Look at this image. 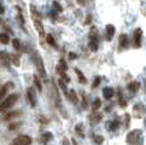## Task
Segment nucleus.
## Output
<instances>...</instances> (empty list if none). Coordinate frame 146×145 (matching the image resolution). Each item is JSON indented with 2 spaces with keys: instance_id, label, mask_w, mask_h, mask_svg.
<instances>
[{
  "instance_id": "47",
  "label": "nucleus",
  "mask_w": 146,
  "mask_h": 145,
  "mask_svg": "<svg viewBox=\"0 0 146 145\" xmlns=\"http://www.w3.org/2000/svg\"><path fill=\"white\" fill-rule=\"evenodd\" d=\"M12 145H13V144H12Z\"/></svg>"
},
{
  "instance_id": "4",
  "label": "nucleus",
  "mask_w": 146,
  "mask_h": 145,
  "mask_svg": "<svg viewBox=\"0 0 146 145\" xmlns=\"http://www.w3.org/2000/svg\"><path fill=\"white\" fill-rule=\"evenodd\" d=\"M142 138V131L141 130H132L131 132L127 134V138H126V141L128 145H137L140 143Z\"/></svg>"
},
{
  "instance_id": "19",
  "label": "nucleus",
  "mask_w": 146,
  "mask_h": 145,
  "mask_svg": "<svg viewBox=\"0 0 146 145\" xmlns=\"http://www.w3.org/2000/svg\"><path fill=\"white\" fill-rule=\"evenodd\" d=\"M140 87H141V85H140V82H137V81L131 82V84L127 85V89H128V91H131V92H136V91H139Z\"/></svg>"
},
{
  "instance_id": "45",
  "label": "nucleus",
  "mask_w": 146,
  "mask_h": 145,
  "mask_svg": "<svg viewBox=\"0 0 146 145\" xmlns=\"http://www.w3.org/2000/svg\"><path fill=\"white\" fill-rule=\"evenodd\" d=\"M145 127H146V118H145Z\"/></svg>"
},
{
  "instance_id": "21",
  "label": "nucleus",
  "mask_w": 146,
  "mask_h": 145,
  "mask_svg": "<svg viewBox=\"0 0 146 145\" xmlns=\"http://www.w3.org/2000/svg\"><path fill=\"white\" fill-rule=\"evenodd\" d=\"M74 72H76V74H77V76H78V81H80L81 84H83V85H85L86 82H87V80H86L85 74L82 73V71H81V69H78V68H74Z\"/></svg>"
},
{
  "instance_id": "3",
  "label": "nucleus",
  "mask_w": 146,
  "mask_h": 145,
  "mask_svg": "<svg viewBox=\"0 0 146 145\" xmlns=\"http://www.w3.org/2000/svg\"><path fill=\"white\" fill-rule=\"evenodd\" d=\"M88 48L92 51H96L99 48V33L95 27L91 28L90 33H88Z\"/></svg>"
},
{
  "instance_id": "8",
  "label": "nucleus",
  "mask_w": 146,
  "mask_h": 145,
  "mask_svg": "<svg viewBox=\"0 0 146 145\" xmlns=\"http://www.w3.org/2000/svg\"><path fill=\"white\" fill-rule=\"evenodd\" d=\"M32 143V139L28 135H19L14 139L13 141V145H31Z\"/></svg>"
},
{
  "instance_id": "37",
  "label": "nucleus",
  "mask_w": 146,
  "mask_h": 145,
  "mask_svg": "<svg viewBox=\"0 0 146 145\" xmlns=\"http://www.w3.org/2000/svg\"><path fill=\"white\" fill-rule=\"evenodd\" d=\"M100 81H101L100 77H96L95 81H94V84H92V87H94V89H95V87H98L99 85H100Z\"/></svg>"
},
{
  "instance_id": "6",
  "label": "nucleus",
  "mask_w": 146,
  "mask_h": 145,
  "mask_svg": "<svg viewBox=\"0 0 146 145\" xmlns=\"http://www.w3.org/2000/svg\"><path fill=\"white\" fill-rule=\"evenodd\" d=\"M33 62H35V67L37 68L38 76H40L41 78H46V71H45V67H44V62L38 53L33 54Z\"/></svg>"
},
{
  "instance_id": "41",
  "label": "nucleus",
  "mask_w": 146,
  "mask_h": 145,
  "mask_svg": "<svg viewBox=\"0 0 146 145\" xmlns=\"http://www.w3.org/2000/svg\"><path fill=\"white\" fill-rule=\"evenodd\" d=\"M76 58H77V55L74 53H69V59H76Z\"/></svg>"
},
{
  "instance_id": "26",
  "label": "nucleus",
  "mask_w": 146,
  "mask_h": 145,
  "mask_svg": "<svg viewBox=\"0 0 146 145\" xmlns=\"http://www.w3.org/2000/svg\"><path fill=\"white\" fill-rule=\"evenodd\" d=\"M46 43H48L49 45H51L53 48H56V43H55V40H54V37L51 35H46Z\"/></svg>"
},
{
  "instance_id": "39",
  "label": "nucleus",
  "mask_w": 146,
  "mask_h": 145,
  "mask_svg": "<svg viewBox=\"0 0 146 145\" xmlns=\"http://www.w3.org/2000/svg\"><path fill=\"white\" fill-rule=\"evenodd\" d=\"M77 1L80 3L81 5H85V7H86V5L88 4V1H92V0H77Z\"/></svg>"
},
{
  "instance_id": "34",
  "label": "nucleus",
  "mask_w": 146,
  "mask_h": 145,
  "mask_svg": "<svg viewBox=\"0 0 146 145\" xmlns=\"http://www.w3.org/2000/svg\"><path fill=\"white\" fill-rule=\"evenodd\" d=\"M119 105H121L122 108H124V107L127 105L126 100L123 99V95H122V91H119Z\"/></svg>"
},
{
  "instance_id": "24",
  "label": "nucleus",
  "mask_w": 146,
  "mask_h": 145,
  "mask_svg": "<svg viewBox=\"0 0 146 145\" xmlns=\"http://www.w3.org/2000/svg\"><path fill=\"white\" fill-rule=\"evenodd\" d=\"M33 84H35L36 89L38 90V91H42V85H41V81H40V76H35L33 77Z\"/></svg>"
},
{
  "instance_id": "22",
  "label": "nucleus",
  "mask_w": 146,
  "mask_h": 145,
  "mask_svg": "<svg viewBox=\"0 0 146 145\" xmlns=\"http://www.w3.org/2000/svg\"><path fill=\"white\" fill-rule=\"evenodd\" d=\"M12 86H13L12 82H8V84H5V85H4V87H3V89H0V99H3V98L5 96L7 91H8L9 89H12Z\"/></svg>"
},
{
  "instance_id": "18",
  "label": "nucleus",
  "mask_w": 146,
  "mask_h": 145,
  "mask_svg": "<svg viewBox=\"0 0 146 145\" xmlns=\"http://www.w3.org/2000/svg\"><path fill=\"white\" fill-rule=\"evenodd\" d=\"M113 95H114V90L111 89V87H104V90H103V96L105 98L106 100L111 99V98H113Z\"/></svg>"
},
{
  "instance_id": "31",
  "label": "nucleus",
  "mask_w": 146,
  "mask_h": 145,
  "mask_svg": "<svg viewBox=\"0 0 146 145\" xmlns=\"http://www.w3.org/2000/svg\"><path fill=\"white\" fill-rule=\"evenodd\" d=\"M94 141H95V144L100 145V144H103L104 138H103V136H101V135H95V136H94Z\"/></svg>"
},
{
  "instance_id": "12",
  "label": "nucleus",
  "mask_w": 146,
  "mask_h": 145,
  "mask_svg": "<svg viewBox=\"0 0 146 145\" xmlns=\"http://www.w3.org/2000/svg\"><path fill=\"white\" fill-rule=\"evenodd\" d=\"M141 36H142V30L141 28H136L133 32V39H135V48L139 49L141 48Z\"/></svg>"
},
{
  "instance_id": "16",
  "label": "nucleus",
  "mask_w": 146,
  "mask_h": 145,
  "mask_svg": "<svg viewBox=\"0 0 146 145\" xmlns=\"http://www.w3.org/2000/svg\"><path fill=\"white\" fill-rule=\"evenodd\" d=\"M119 125H121V121L117 118V120H113V121H109L108 123H106V128H108L109 131H115L119 128Z\"/></svg>"
},
{
  "instance_id": "1",
  "label": "nucleus",
  "mask_w": 146,
  "mask_h": 145,
  "mask_svg": "<svg viewBox=\"0 0 146 145\" xmlns=\"http://www.w3.org/2000/svg\"><path fill=\"white\" fill-rule=\"evenodd\" d=\"M30 10H31V14H32V21H33V25H35V28L37 30L40 37L44 39L45 37V30H44V26H42V18H41L40 13L37 12V9L33 5H30Z\"/></svg>"
},
{
  "instance_id": "15",
  "label": "nucleus",
  "mask_w": 146,
  "mask_h": 145,
  "mask_svg": "<svg viewBox=\"0 0 146 145\" xmlns=\"http://www.w3.org/2000/svg\"><path fill=\"white\" fill-rule=\"evenodd\" d=\"M101 118H103V114H101V113H98L95 110V112H94L92 114L88 117V121H90L91 125H96V123H99L101 121Z\"/></svg>"
},
{
  "instance_id": "32",
  "label": "nucleus",
  "mask_w": 146,
  "mask_h": 145,
  "mask_svg": "<svg viewBox=\"0 0 146 145\" xmlns=\"http://www.w3.org/2000/svg\"><path fill=\"white\" fill-rule=\"evenodd\" d=\"M22 126V122H15V123H12V125H9V130L10 131H14V130H17L18 127H21Z\"/></svg>"
},
{
  "instance_id": "30",
  "label": "nucleus",
  "mask_w": 146,
  "mask_h": 145,
  "mask_svg": "<svg viewBox=\"0 0 146 145\" xmlns=\"http://www.w3.org/2000/svg\"><path fill=\"white\" fill-rule=\"evenodd\" d=\"M100 107H101V102H100V99H95V100H94V104H92V109H94V112H95V110H98Z\"/></svg>"
},
{
  "instance_id": "25",
  "label": "nucleus",
  "mask_w": 146,
  "mask_h": 145,
  "mask_svg": "<svg viewBox=\"0 0 146 145\" xmlns=\"http://www.w3.org/2000/svg\"><path fill=\"white\" fill-rule=\"evenodd\" d=\"M9 43V35L8 33H5V32H1L0 33V44H8Z\"/></svg>"
},
{
  "instance_id": "44",
  "label": "nucleus",
  "mask_w": 146,
  "mask_h": 145,
  "mask_svg": "<svg viewBox=\"0 0 146 145\" xmlns=\"http://www.w3.org/2000/svg\"><path fill=\"white\" fill-rule=\"evenodd\" d=\"M72 145H77V141H76L74 139H73V140H72Z\"/></svg>"
},
{
  "instance_id": "43",
  "label": "nucleus",
  "mask_w": 146,
  "mask_h": 145,
  "mask_svg": "<svg viewBox=\"0 0 146 145\" xmlns=\"http://www.w3.org/2000/svg\"><path fill=\"white\" fill-rule=\"evenodd\" d=\"M0 14H4V7L0 4Z\"/></svg>"
},
{
  "instance_id": "13",
  "label": "nucleus",
  "mask_w": 146,
  "mask_h": 145,
  "mask_svg": "<svg viewBox=\"0 0 146 145\" xmlns=\"http://www.w3.org/2000/svg\"><path fill=\"white\" fill-rule=\"evenodd\" d=\"M114 33H115V27H114L113 25H106L105 27V39L108 41H110L111 39H113Z\"/></svg>"
},
{
  "instance_id": "5",
  "label": "nucleus",
  "mask_w": 146,
  "mask_h": 145,
  "mask_svg": "<svg viewBox=\"0 0 146 145\" xmlns=\"http://www.w3.org/2000/svg\"><path fill=\"white\" fill-rule=\"evenodd\" d=\"M53 94H54V102H55V107L58 108V110L63 114V117L67 118V113L63 108V104H62V99H60V94H59V90L56 87L55 82H53Z\"/></svg>"
},
{
  "instance_id": "7",
  "label": "nucleus",
  "mask_w": 146,
  "mask_h": 145,
  "mask_svg": "<svg viewBox=\"0 0 146 145\" xmlns=\"http://www.w3.org/2000/svg\"><path fill=\"white\" fill-rule=\"evenodd\" d=\"M146 114V107L142 103H137L133 107V116L136 118H144V116Z\"/></svg>"
},
{
  "instance_id": "14",
  "label": "nucleus",
  "mask_w": 146,
  "mask_h": 145,
  "mask_svg": "<svg viewBox=\"0 0 146 145\" xmlns=\"http://www.w3.org/2000/svg\"><path fill=\"white\" fill-rule=\"evenodd\" d=\"M19 116H21V110H12V112L4 113V116H3V121L14 120V118H18Z\"/></svg>"
},
{
  "instance_id": "10",
  "label": "nucleus",
  "mask_w": 146,
  "mask_h": 145,
  "mask_svg": "<svg viewBox=\"0 0 146 145\" xmlns=\"http://www.w3.org/2000/svg\"><path fill=\"white\" fill-rule=\"evenodd\" d=\"M0 66L5 67V68H9L10 66V55L7 51H0Z\"/></svg>"
},
{
  "instance_id": "40",
  "label": "nucleus",
  "mask_w": 146,
  "mask_h": 145,
  "mask_svg": "<svg viewBox=\"0 0 146 145\" xmlns=\"http://www.w3.org/2000/svg\"><path fill=\"white\" fill-rule=\"evenodd\" d=\"M91 19H92V17H91V14H88L87 18H86V21H85V25H88V23L91 22Z\"/></svg>"
},
{
  "instance_id": "23",
  "label": "nucleus",
  "mask_w": 146,
  "mask_h": 145,
  "mask_svg": "<svg viewBox=\"0 0 146 145\" xmlns=\"http://www.w3.org/2000/svg\"><path fill=\"white\" fill-rule=\"evenodd\" d=\"M10 62H12L15 67H19V64H21L19 55H18V54H12V55H10Z\"/></svg>"
},
{
  "instance_id": "9",
  "label": "nucleus",
  "mask_w": 146,
  "mask_h": 145,
  "mask_svg": "<svg viewBox=\"0 0 146 145\" xmlns=\"http://www.w3.org/2000/svg\"><path fill=\"white\" fill-rule=\"evenodd\" d=\"M27 100L30 103V105L32 108L36 107V103H37V96H36V92L33 87H28L27 89Z\"/></svg>"
},
{
  "instance_id": "11",
  "label": "nucleus",
  "mask_w": 146,
  "mask_h": 145,
  "mask_svg": "<svg viewBox=\"0 0 146 145\" xmlns=\"http://www.w3.org/2000/svg\"><path fill=\"white\" fill-rule=\"evenodd\" d=\"M128 45H129L128 36H127L126 33H122V35L119 36V50H124V49H127Z\"/></svg>"
},
{
  "instance_id": "46",
  "label": "nucleus",
  "mask_w": 146,
  "mask_h": 145,
  "mask_svg": "<svg viewBox=\"0 0 146 145\" xmlns=\"http://www.w3.org/2000/svg\"><path fill=\"white\" fill-rule=\"evenodd\" d=\"M0 23H1V22H0Z\"/></svg>"
},
{
  "instance_id": "42",
  "label": "nucleus",
  "mask_w": 146,
  "mask_h": 145,
  "mask_svg": "<svg viewBox=\"0 0 146 145\" xmlns=\"http://www.w3.org/2000/svg\"><path fill=\"white\" fill-rule=\"evenodd\" d=\"M63 145H71V144H69L68 139H64V140H63Z\"/></svg>"
},
{
  "instance_id": "29",
  "label": "nucleus",
  "mask_w": 146,
  "mask_h": 145,
  "mask_svg": "<svg viewBox=\"0 0 146 145\" xmlns=\"http://www.w3.org/2000/svg\"><path fill=\"white\" fill-rule=\"evenodd\" d=\"M58 84H59V86L62 87V90L64 91V94L66 95H68V90H67V85H66V82L63 81V80H59L58 81Z\"/></svg>"
},
{
  "instance_id": "17",
  "label": "nucleus",
  "mask_w": 146,
  "mask_h": 145,
  "mask_svg": "<svg viewBox=\"0 0 146 145\" xmlns=\"http://www.w3.org/2000/svg\"><path fill=\"white\" fill-rule=\"evenodd\" d=\"M53 140V134L51 132H44L42 135L40 136V143L41 144H48Z\"/></svg>"
},
{
  "instance_id": "20",
  "label": "nucleus",
  "mask_w": 146,
  "mask_h": 145,
  "mask_svg": "<svg viewBox=\"0 0 146 145\" xmlns=\"http://www.w3.org/2000/svg\"><path fill=\"white\" fill-rule=\"evenodd\" d=\"M68 99H69V102L72 103V104H78V98H77V94H76V91L74 90H69V92H68Z\"/></svg>"
},
{
  "instance_id": "27",
  "label": "nucleus",
  "mask_w": 146,
  "mask_h": 145,
  "mask_svg": "<svg viewBox=\"0 0 146 145\" xmlns=\"http://www.w3.org/2000/svg\"><path fill=\"white\" fill-rule=\"evenodd\" d=\"M53 8H54V12L55 13H62L63 12V8L60 7V4H59L58 1H53Z\"/></svg>"
},
{
  "instance_id": "38",
  "label": "nucleus",
  "mask_w": 146,
  "mask_h": 145,
  "mask_svg": "<svg viewBox=\"0 0 146 145\" xmlns=\"http://www.w3.org/2000/svg\"><path fill=\"white\" fill-rule=\"evenodd\" d=\"M124 120H126V127H128V126H129V114H128V113H126V114H124Z\"/></svg>"
},
{
  "instance_id": "2",
  "label": "nucleus",
  "mask_w": 146,
  "mask_h": 145,
  "mask_svg": "<svg viewBox=\"0 0 146 145\" xmlns=\"http://www.w3.org/2000/svg\"><path fill=\"white\" fill-rule=\"evenodd\" d=\"M18 98H19L18 94H12V95H9V96H7L4 99V102L0 104V112L4 113V112H7V110H9L10 108H13L14 104L17 103Z\"/></svg>"
},
{
  "instance_id": "33",
  "label": "nucleus",
  "mask_w": 146,
  "mask_h": 145,
  "mask_svg": "<svg viewBox=\"0 0 146 145\" xmlns=\"http://www.w3.org/2000/svg\"><path fill=\"white\" fill-rule=\"evenodd\" d=\"M13 48L15 49V50H21V43H19V40H18V39H14V40H13Z\"/></svg>"
},
{
  "instance_id": "35",
  "label": "nucleus",
  "mask_w": 146,
  "mask_h": 145,
  "mask_svg": "<svg viewBox=\"0 0 146 145\" xmlns=\"http://www.w3.org/2000/svg\"><path fill=\"white\" fill-rule=\"evenodd\" d=\"M17 10H18V19H19V23H21V26H25V19H23V15H22V12H21V9L19 8H17Z\"/></svg>"
},
{
  "instance_id": "36",
  "label": "nucleus",
  "mask_w": 146,
  "mask_h": 145,
  "mask_svg": "<svg viewBox=\"0 0 146 145\" xmlns=\"http://www.w3.org/2000/svg\"><path fill=\"white\" fill-rule=\"evenodd\" d=\"M82 108L83 109H86L87 108V98H86V95H85V92H82Z\"/></svg>"
},
{
  "instance_id": "28",
  "label": "nucleus",
  "mask_w": 146,
  "mask_h": 145,
  "mask_svg": "<svg viewBox=\"0 0 146 145\" xmlns=\"http://www.w3.org/2000/svg\"><path fill=\"white\" fill-rule=\"evenodd\" d=\"M74 130H76V134H77V135H80L81 138H85V134H83V130H82V125H77L74 127Z\"/></svg>"
}]
</instances>
